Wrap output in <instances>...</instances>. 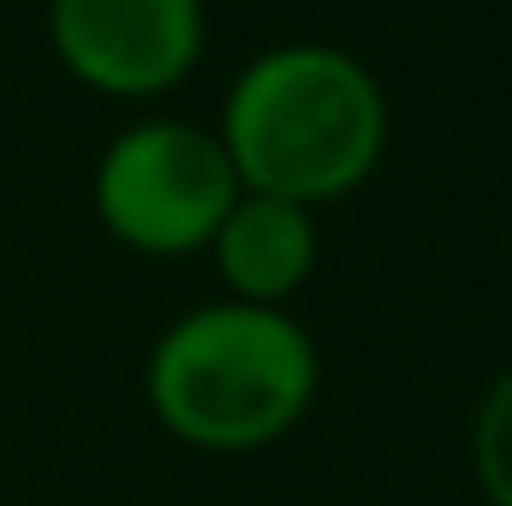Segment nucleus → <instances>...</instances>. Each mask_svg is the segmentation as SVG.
Instances as JSON below:
<instances>
[{"mask_svg":"<svg viewBox=\"0 0 512 506\" xmlns=\"http://www.w3.org/2000/svg\"><path fill=\"white\" fill-rule=\"evenodd\" d=\"M215 137L239 191L310 209L376 173L387 102L376 78L340 48H274L239 72Z\"/></svg>","mask_w":512,"mask_h":506,"instance_id":"nucleus-1","label":"nucleus"},{"mask_svg":"<svg viewBox=\"0 0 512 506\" xmlns=\"http://www.w3.org/2000/svg\"><path fill=\"white\" fill-rule=\"evenodd\" d=\"M316 346L286 310L203 304L149 352V411L197 453H256L310 411Z\"/></svg>","mask_w":512,"mask_h":506,"instance_id":"nucleus-2","label":"nucleus"},{"mask_svg":"<svg viewBox=\"0 0 512 506\" xmlns=\"http://www.w3.org/2000/svg\"><path fill=\"white\" fill-rule=\"evenodd\" d=\"M233 203L239 173L221 137L185 120H149L120 131L96 167L102 227L143 256L203 251Z\"/></svg>","mask_w":512,"mask_h":506,"instance_id":"nucleus-3","label":"nucleus"},{"mask_svg":"<svg viewBox=\"0 0 512 506\" xmlns=\"http://www.w3.org/2000/svg\"><path fill=\"white\" fill-rule=\"evenodd\" d=\"M54 54L102 96L173 90L203 48V0H54Z\"/></svg>","mask_w":512,"mask_h":506,"instance_id":"nucleus-4","label":"nucleus"},{"mask_svg":"<svg viewBox=\"0 0 512 506\" xmlns=\"http://www.w3.org/2000/svg\"><path fill=\"white\" fill-rule=\"evenodd\" d=\"M209 251H215V268L239 304L280 310L316 268V221L298 203L239 191V203L215 227Z\"/></svg>","mask_w":512,"mask_h":506,"instance_id":"nucleus-5","label":"nucleus"},{"mask_svg":"<svg viewBox=\"0 0 512 506\" xmlns=\"http://www.w3.org/2000/svg\"><path fill=\"white\" fill-rule=\"evenodd\" d=\"M471 471L489 506H512V370L489 381L471 423Z\"/></svg>","mask_w":512,"mask_h":506,"instance_id":"nucleus-6","label":"nucleus"}]
</instances>
